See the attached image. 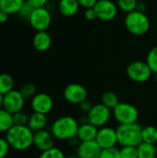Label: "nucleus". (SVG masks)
<instances>
[{
	"label": "nucleus",
	"mask_w": 157,
	"mask_h": 158,
	"mask_svg": "<svg viewBox=\"0 0 157 158\" xmlns=\"http://www.w3.org/2000/svg\"><path fill=\"white\" fill-rule=\"evenodd\" d=\"M33 135L34 132L28 126L14 125L6 132V139L11 148L24 151L33 145Z\"/></svg>",
	"instance_id": "nucleus-1"
},
{
	"label": "nucleus",
	"mask_w": 157,
	"mask_h": 158,
	"mask_svg": "<svg viewBox=\"0 0 157 158\" xmlns=\"http://www.w3.org/2000/svg\"><path fill=\"white\" fill-rule=\"evenodd\" d=\"M78 121L70 116H64L56 119L51 126V133L55 139L60 141H69L77 136L79 130Z\"/></svg>",
	"instance_id": "nucleus-2"
},
{
	"label": "nucleus",
	"mask_w": 157,
	"mask_h": 158,
	"mask_svg": "<svg viewBox=\"0 0 157 158\" xmlns=\"http://www.w3.org/2000/svg\"><path fill=\"white\" fill-rule=\"evenodd\" d=\"M142 126L140 124L131 123L119 125L117 128L118 141L121 146H138L143 143Z\"/></svg>",
	"instance_id": "nucleus-3"
},
{
	"label": "nucleus",
	"mask_w": 157,
	"mask_h": 158,
	"mask_svg": "<svg viewBox=\"0 0 157 158\" xmlns=\"http://www.w3.org/2000/svg\"><path fill=\"white\" fill-rule=\"evenodd\" d=\"M151 22L145 13L134 10L128 13L125 18V27L133 35L141 36L148 32Z\"/></svg>",
	"instance_id": "nucleus-4"
},
{
	"label": "nucleus",
	"mask_w": 157,
	"mask_h": 158,
	"mask_svg": "<svg viewBox=\"0 0 157 158\" xmlns=\"http://www.w3.org/2000/svg\"><path fill=\"white\" fill-rule=\"evenodd\" d=\"M113 115L119 125L136 123L139 118L138 109L129 103H119L113 109Z\"/></svg>",
	"instance_id": "nucleus-5"
},
{
	"label": "nucleus",
	"mask_w": 157,
	"mask_h": 158,
	"mask_svg": "<svg viewBox=\"0 0 157 158\" xmlns=\"http://www.w3.org/2000/svg\"><path fill=\"white\" fill-rule=\"evenodd\" d=\"M126 72L130 80L138 83L147 81L151 78L153 73L146 61H141V60L131 62L127 67Z\"/></svg>",
	"instance_id": "nucleus-6"
},
{
	"label": "nucleus",
	"mask_w": 157,
	"mask_h": 158,
	"mask_svg": "<svg viewBox=\"0 0 157 158\" xmlns=\"http://www.w3.org/2000/svg\"><path fill=\"white\" fill-rule=\"evenodd\" d=\"M87 118L91 124L98 129L105 127L111 118V109L102 103L96 104L93 106L91 111L87 114Z\"/></svg>",
	"instance_id": "nucleus-7"
},
{
	"label": "nucleus",
	"mask_w": 157,
	"mask_h": 158,
	"mask_svg": "<svg viewBox=\"0 0 157 158\" xmlns=\"http://www.w3.org/2000/svg\"><path fill=\"white\" fill-rule=\"evenodd\" d=\"M30 25L36 31H46L52 22V16L45 7L34 8L30 19H28Z\"/></svg>",
	"instance_id": "nucleus-8"
},
{
	"label": "nucleus",
	"mask_w": 157,
	"mask_h": 158,
	"mask_svg": "<svg viewBox=\"0 0 157 158\" xmlns=\"http://www.w3.org/2000/svg\"><path fill=\"white\" fill-rule=\"evenodd\" d=\"M25 103V98L22 96L19 91L12 90L9 93L3 95L2 107L10 114H15L22 110Z\"/></svg>",
	"instance_id": "nucleus-9"
},
{
	"label": "nucleus",
	"mask_w": 157,
	"mask_h": 158,
	"mask_svg": "<svg viewBox=\"0 0 157 158\" xmlns=\"http://www.w3.org/2000/svg\"><path fill=\"white\" fill-rule=\"evenodd\" d=\"M93 8L96 12L97 19L103 21L114 19L118 12V5L111 0H98Z\"/></svg>",
	"instance_id": "nucleus-10"
},
{
	"label": "nucleus",
	"mask_w": 157,
	"mask_h": 158,
	"mask_svg": "<svg viewBox=\"0 0 157 158\" xmlns=\"http://www.w3.org/2000/svg\"><path fill=\"white\" fill-rule=\"evenodd\" d=\"M88 92L86 88L80 83H70L64 90V98L67 102L73 105H80L87 100Z\"/></svg>",
	"instance_id": "nucleus-11"
},
{
	"label": "nucleus",
	"mask_w": 157,
	"mask_h": 158,
	"mask_svg": "<svg viewBox=\"0 0 157 158\" xmlns=\"http://www.w3.org/2000/svg\"><path fill=\"white\" fill-rule=\"evenodd\" d=\"M95 141L102 150L116 147V145L118 143L117 130L106 126L99 128Z\"/></svg>",
	"instance_id": "nucleus-12"
},
{
	"label": "nucleus",
	"mask_w": 157,
	"mask_h": 158,
	"mask_svg": "<svg viewBox=\"0 0 157 158\" xmlns=\"http://www.w3.org/2000/svg\"><path fill=\"white\" fill-rule=\"evenodd\" d=\"M31 106L33 112L46 115L53 109L54 102L49 94L44 93H40V94H36L31 98Z\"/></svg>",
	"instance_id": "nucleus-13"
},
{
	"label": "nucleus",
	"mask_w": 157,
	"mask_h": 158,
	"mask_svg": "<svg viewBox=\"0 0 157 158\" xmlns=\"http://www.w3.org/2000/svg\"><path fill=\"white\" fill-rule=\"evenodd\" d=\"M55 143V137L46 130H42L39 131L34 132L33 135V145L40 151L44 152L47 151L54 146Z\"/></svg>",
	"instance_id": "nucleus-14"
},
{
	"label": "nucleus",
	"mask_w": 157,
	"mask_h": 158,
	"mask_svg": "<svg viewBox=\"0 0 157 158\" xmlns=\"http://www.w3.org/2000/svg\"><path fill=\"white\" fill-rule=\"evenodd\" d=\"M102 148L96 141L81 142L77 148V156L80 158H100Z\"/></svg>",
	"instance_id": "nucleus-15"
},
{
	"label": "nucleus",
	"mask_w": 157,
	"mask_h": 158,
	"mask_svg": "<svg viewBox=\"0 0 157 158\" xmlns=\"http://www.w3.org/2000/svg\"><path fill=\"white\" fill-rule=\"evenodd\" d=\"M97 132H98V128L91 124L90 122L81 123L79 127L77 137L80 140V142L95 141Z\"/></svg>",
	"instance_id": "nucleus-16"
},
{
	"label": "nucleus",
	"mask_w": 157,
	"mask_h": 158,
	"mask_svg": "<svg viewBox=\"0 0 157 158\" xmlns=\"http://www.w3.org/2000/svg\"><path fill=\"white\" fill-rule=\"evenodd\" d=\"M32 44L37 51L45 52L52 44V38L46 31H36L32 39Z\"/></svg>",
	"instance_id": "nucleus-17"
},
{
	"label": "nucleus",
	"mask_w": 157,
	"mask_h": 158,
	"mask_svg": "<svg viewBox=\"0 0 157 158\" xmlns=\"http://www.w3.org/2000/svg\"><path fill=\"white\" fill-rule=\"evenodd\" d=\"M78 0H60L58 4V10L64 17H72L76 15L80 8Z\"/></svg>",
	"instance_id": "nucleus-18"
},
{
	"label": "nucleus",
	"mask_w": 157,
	"mask_h": 158,
	"mask_svg": "<svg viewBox=\"0 0 157 158\" xmlns=\"http://www.w3.org/2000/svg\"><path fill=\"white\" fill-rule=\"evenodd\" d=\"M47 124V118L46 115L33 112L30 117H29V121H28V127L33 131H39L42 130H44L45 126Z\"/></svg>",
	"instance_id": "nucleus-19"
},
{
	"label": "nucleus",
	"mask_w": 157,
	"mask_h": 158,
	"mask_svg": "<svg viewBox=\"0 0 157 158\" xmlns=\"http://www.w3.org/2000/svg\"><path fill=\"white\" fill-rule=\"evenodd\" d=\"M25 0H0V10L11 14H18Z\"/></svg>",
	"instance_id": "nucleus-20"
},
{
	"label": "nucleus",
	"mask_w": 157,
	"mask_h": 158,
	"mask_svg": "<svg viewBox=\"0 0 157 158\" xmlns=\"http://www.w3.org/2000/svg\"><path fill=\"white\" fill-rule=\"evenodd\" d=\"M138 158H156L157 149L155 144L143 142L137 146Z\"/></svg>",
	"instance_id": "nucleus-21"
},
{
	"label": "nucleus",
	"mask_w": 157,
	"mask_h": 158,
	"mask_svg": "<svg viewBox=\"0 0 157 158\" xmlns=\"http://www.w3.org/2000/svg\"><path fill=\"white\" fill-rule=\"evenodd\" d=\"M13 126V115L7 112L3 107L0 108V131L6 133Z\"/></svg>",
	"instance_id": "nucleus-22"
},
{
	"label": "nucleus",
	"mask_w": 157,
	"mask_h": 158,
	"mask_svg": "<svg viewBox=\"0 0 157 158\" xmlns=\"http://www.w3.org/2000/svg\"><path fill=\"white\" fill-rule=\"evenodd\" d=\"M14 87V80L11 75L7 73L0 74V94L5 95L13 90Z\"/></svg>",
	"instance_id": "nucleus-23"
},
{
	"label": "nucleus",
	"mask_w": 157,
	"mask_h": 158,
	"mask_svg": "<svg viewBox=\"0 0 157 158\" xmlns=\"http://www.w3.org/2000/svg\"><path fill=\"white\" fill-rule=\"evenodd\" d=\"M143 142L155 144L157 143V128L155 126H146L142 130Z\"/></svg>",
	"instance_id": "nucleus-24"
},
{
	"label": "nucleus",
	"mask_w": 157,
	"mask_h": 158,
	"mask_svg": "<svg viewBox=\"0 0 157 158\" xmlns=\"http://www.w3.org/2000/svg\"><path fill=\"white\" fill-rule=\"evenodd\" d=\"M101 101H102L103 105H105V106H107L108 108H110L112 110L120 103L118 96L112 91H107V92L104 93L102 94Z\"/></svg>",
	"instance_id": "nucleus-25"
},
{
	"label": "nucleus",
	"mask_w": 157,
	"mask_h": 158,
	"mask_svg": "<svg viewBox=\"0 0 157 158\" xmlns=\"http://www.w3.org/2000/svg\"><path fill=\"white\" fill-rule=\"evenodd\" d=\"M138 2H139L138 0H118L117 5L120 10L128 14L136 10Z\"/></svg>",
	"instance_id": "nucleus-26"
},
{
	"label": "nucleus",
	"mask_w": 157,
	"mask_h": 158,
	"mask_svg": "<svg viewBox=\"0 0 157 158\" xmlns=\"http://www.w3.org/2000/svg\"><path fill=\"white\" fill-rule=\"evenodd\" d=\"M146 63L154 73H157V45L153 47L147 54Z\"/></svg>",
	"instance_id": "nucleus-27"
},
{
	"label": "nucleus",
	"mask_w": 157,
	"mask_h": 158,
	"mask_svg": "<svg viewBox=\"0 0 157 158\" xmlns=\"http://www.w3.org/2000/svg\"><path fill=\"white\" fill-rule=\"evenodd\" d=\"M19 92L25 99H31L36 94V87L33 83L28 82L22 85Z\"/></svg>",
	"instance_id": "nucleus-28"
},
{
	"label": "nucleus",
	"mask_w": 157,
	"mask_h": 158,
	"mask_svg": "<svg viewBox=\"0 0 157 158\" xmlns=\"http://www.w3.org/2000/svg\"><path fill=\"white\" fill-rule=\"evenodd\" d=\"M39 158H66V156L59 148L53 147L47 151L42 152Z\"/></svg>",
	"instance_id": "nucleus-29"
},
{
	"label": "nucleus",
	"mask_w": 157,
	"mask_h": 158,
	"mask_svg": "<svg viewBox=\"0 0 157 158\" xmlns=\"http://www.w3.org/2000/svg\"><path fill=\"white\" fill-rule=\"evenodd\" d=\"M29 117L30 116H28L22 110L13 114L14 125H16V126H27L28 125V121H29Z\"/></svg>",
	"instance_id": "nucleus-30"
},
{
	"label": "nucleus",
	"mask_w": 157,
	"mask_h": 158,
	"mask_svg": "<svg viewBox=\"0 0 157 158\" xmlns=\"http://www.w3.org/2000/svg\"><path fill=\"white\" fill-rule=\"evenodd\" d=\"M120 156L121 158H138V149L136 146H122Z\"/></svg>",
	"instance_id": "nucleus-31"
},
{
	"label": "nucleus",
	"mask_w": 157,
	"mask_h": 158,
	"mask_svg": "<svg viewBox=\"0 0 157 158\" xmlns=\"http://www.w3.org/2000/svg\"><path fill=\"white\" fill-rule=\"evenodd\" d=\"M33 10H34V7H33L32 6H31V5H30V4L25 0L24 4L22 5L21 8L19 9V11L18 15H19V17H21L22 19H29Z\"/></svg>",
	"instance_id": "nucleus-32"
},
{
	"label": "nucleus",
	"mask_w": 157,
	"mask_h": 158,
	"mask_svg": "<svg viewBox=\"0 0 157 158\" xmlns=\"http://www.w3.org/2000/svg\"><path fill=\"white\" fill-rule=\"evenodd\" d=\"M100 158H121L120 156V150L117 147L104 149L101 152Z\"/></svg>",
	"instance_id": "nucleus-33"
},
{
	"label": "nucleus",
	"mask_w": 157,
	"mask_h": 158,
	"mask_svg": "<svg viewBox=\"0 0 157 158\" xmlns=\"http://www.w3.org/2000/svg\"><path fill=\"white\" fill-rule=\"evenodd\" d=\"M10 145L6 138H0V158H5L9 152Z\"/></svg>",
	"instance_id": "nucleus-34"
},
{
	"label": "nucleus",
	"mask_w": 157,
	"mask_h": 158,
	"mask_svg": "<svg viewBox=\"0 0 157 158\" xmlns=\"http://www.w3.org/2000/svg\"><path fill=\"white\" fill-rule=\"evenodd\" d=\"M84 15H85V19L87 20H89V21H93V20H95L97 19V15H96V12H95V10H94L93 7L87 8L85 10Z\"/></svg>",
	"instance_id": "nucleus-35"
},
{
	"label": "nucleus",
	"mask_w": 157,
	"mask_h": 158,
	"mask_svg": "<svg viewBox=\"0 0 157 158\" xmlns=\"http://www.w3.org/2000/svg\"><path fill=\"white\" fill-rule=\"evenodd\" d=\"M79 107H80V109H81V112H83L84 114L87 115V114L91 111V109H92V107H93V105H92L91 102H89L88 100H85V101H83L82 103H81V104L79 105Z\"/></svg>",
	"instance_id": "nucleus-36"
},
{
	"label": "nucleus",
	"mask_w": 157,
	"mask_h": 158,
	"mask_svg": "<svg viewBox=\"0 0 157 158\" xmlns=\"http://www.w3.org/2000/svg\"><path fill=\"white\" fill-rule=\"evenodd\" d=\"M78 1H79L81 6H83L85 9H87V8L94 7V6L98 0H78Z\"/></svg>",
	"instance_id": "nucleus-37"
},
{
	"label": "nucleus",
	"mask_w": 157,
	"mask_h": 158,
	"mask_svg": "<svg viewBox=\"0 0 157 158\" xmlns=\"http://www.w3.org/2000/svg\"><path fill=\"white\" fill-rule=\"evenodd\" d=\"M31 6H32L34 8H40L44 7V6L47 3V0H26Z\"/></svg>",
	"instance_id": "nucleus-38"
},
{
	"label": "nucleus",
	"mask_w": 157,
	"mask_h": 158,
	"mask_svg": "<svg viewBox=\"0 0 157 158\" xmlns=\"http://www.w3.org/2000/svg\"><path fill=\"white\" fill-rule=\"evenodd\" d=\"M146 9H147V6H146L145 2H143V1H139L138 4H137L136 10H137V11H140V12H143V13H145Z\"/></svg>",
	"instance_id": "nucleus-39"
},
{
	"label": "nucleus",
	"mask_w": 157,
	"mask_h": 158,
	"mask_svg": "<svg viewBox=\"0 0 157 158\" xmlns=\"http://www.w3.org/2000/svg\"><path fill=\"white\" fill-rule=\"evenodd\" d=\"M8 18H9V15H8L7 13H6V12L0 10V23H5V22H6L7 19H8Z\"/></svg>",
	"instance_id": "nucleus-40"
},
{
	"label": "nucleus",
	"mask_w": 157,
	"mask_h": 158,
	"mask_svg": "<svg viewBox=\"0 0 157 158\" xmlns=\"http://www.w3.org/2000/svg\"><path fill=\"white\" fill-rule=\"evenodd\" d=\"M2 104H3V95L0 94V108H2Z\"/></svg>",
	"instance_id": "nucleus-41"
},
{
	"label": "nucleus",
	"mask_w": 157,
	"mask_h": 158,
	"mask_svg": "<svg viewBox=\"0 0 157 158\" xmlns=\"http://www.w3.org/2000/svg\"><path fill=\"white\" fill-rule=\"evenodd\" d=\"M66 158H80V157L76 155V156H68V157H66Z\"/></svg>",
	"instance_id": "nucleus-42"
},
{
	"label": "nucleus",
	"mask_w": 157,
	"mask_h": 158,
	"mask_svg": "<svg viewBox=\"0 0 157 158\" xmlns=\"http://www.w3.org/2000/svg\"><path fill=\"white\" fill-rule=\"evenodd\" d=\"M155 81L157 82V73H155Z\"/></svg>",
	"instance_id": "nucleus-43"
}]
</instances>
